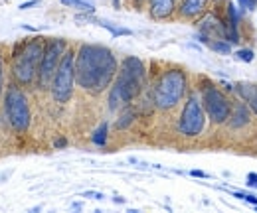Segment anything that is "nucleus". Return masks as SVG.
I'll list each match as a JSON object with an SVG mask.
<instances>
[{
	"label": "nucleus",
	"mask_w": 257,
	"mask_h": 213,
	"mask_svg": "<svg viewBox=\"0 0 257 213\" xmlns=\"http://www.w3.org/2000/svg\"><path fill=\"white\" fill-rule=\"evenodd\" d=\"M237 4H239L241 10H253L257 4V0H237Z\"/></svg>",
	"instance_id": "23"
},
{
	"label": "nucleus",
	"mask_w": 257,
	"mask_h": 213,
	"mask_svg": "<svg viewBox=\"0 0 257 213\" xmlns=\"http://www.w3.org/2000/svg\"><path fill=\"white\" fill-rule=\"evenodd\" d=\"M75 54L73 50L67 48V52L64 54V58L60 61V67L52 79V85H50V91L56 103L65 105L71 95H73V85H75Z\"/></svg>",
	"instance_id": "7"
},
{
	"label": "nucleus",
	"mask_w": 257,
	"mask_h": 213,
	"mask_svg": "<svg viewBox=\"0 0 257 213\" xmlns=\"http://www.w3.org/2000/svg\"><path fill=\"white\" fill-rule=\"evenodd\" d=\"M210 0H182L178 6V12L182 18H198L206 12Z\"/></svg>",
	"instance_id": "14"
},
{
	"label": "nucleus",
	"mask_w": 257,
	"mask_h": 213,
	"mask_svg": "<svg viewBox=\"0 0 257 213\" xmlns=\"http://www.w3.org/2000/svg\"><path fill=\"white\" fill-rule=\"evenodd\" d=\"M135 117H137V113L133 111V107H131V105H127V107H123V109H121L119 119H117V122H115V126H117L119 130H125V128H128V126L133 124Z\"/></svg>",
	"instance_id": "16"
},
{
	"label": "nucleus",
	"mask_w": 257,
	"mask_h": 213,
	"mask_svg": "<svg viewBox=\"0 0 257 213\" xmlns=\"http://www.w3.org/2000/svg\"><path fill=\"white\" fill-rule=\"evenodd\" d=\"M249 121H251V109L247 107V103L245 101H233L227 124L231 128H243L249 124Z\"/></svg>",
	"instance_id": "12"
},
{
	"label": "nucleus",
	"mask_w": 257,
	"mask_h": 213,
	"mask_svg": "<svg viewBox=\"0 0 257 213\" xmlns=\"http://www.w3.org/2000/svg\"><path fill=\"white\" fill-rule=\"evenodd\" d=\"M224 22H225V40L231 42V44H237L239 42V10L229 0L225 4Z\"/></svg>",
	"instance_id": "11"
},
{
	"label": "nucleus",
	"mask_w": 257,
	"mask_h": 213,
	"mask_svg": "<svg viewBox=\"0 0 257 213\" xmlns=\"http://www.w3.org/2000/svg\"><path fill=\"white\" fill-rule=\"evenodd\" d=\"M91 20H93V22H97L101 28H105V30L111 32V36H113V38H119V36H131V34H133V32L128 30V28L115 26L113 22H109V20H103V18H101V20H99V18H91Z\"/></svg>",
	"instance_id": "17"
},
{
	"label": "nucleus",
	"mask_w": 257,
	"mask_h": 213,
	"mask_svg": "<svg viewBox=\"0 0 257 213\" xmlns=\"http://www.w3.org/2000/svg\"><path fill=\"white\" fill-rule=\"evenodd\" d=\"M247 183L257 187V174H249V176H247Z\"/></svg>",
	"instance_id": "26"
},
{
	"label": "nucleus",
	"mask_w": 257,
	"mask_h": 213,
	"mask_svg": "<svg viewBox=\"0 0 257 213\" xmlns=\"http://www.w3.org/2000/svg\"><path fill=\"white\" fill-rule=\"evenodd\" d=\"M237 95L241 97V101L247 103L251 113L257 115V83H247V81L237 83Z\"/></svg>",
	"instance_id": "15"
},
{
	"label": "nucleus",
	"mask_w": 257,
	"mask_h": 213,
	"mask_svg": "<svg viewBox=\"0 0 257 213\" xmlns=\"http://www.w3.org/2000/svg\"><path fill=\"white\" fill-rule=\"evenodd\" d=\"M107 130H109V124L107 122H101L97 126V130L93 132V136H91V140H93L95 146H105V142H107Z\"/></svg>",
	"instance_id": "20"
},
{
	"label": "nucleus",
	"mask_w": 257,
	"mask_h": 213,
	"mask_svg": "<svg viewBox=\"0 0 257 213\" xmlns=\"http://www.w3.org/2000/svg\"><path fill=\"white\" fill-rule=\"evenodd\" d=\"M56 146H58V148L65 146V140H64V138H62V140H56Z\"/></svg>",
	"instance_id": "28"
},
{
	"label": "nucleus",
	"mask_w": 257,
	"mask_h": 213,
	"mask_svg": "<svg viewBox=\"0 0 257 213\" xmlns=\"http://www.w3.org/2000/svg\"><path fill=\"white\" fill-rule=\"evenodd\" d=\"M231 42H227V40H212L210 44H208V48L212 50V52H216V54H231Z\"/></svg>",
	"instance_id": "19"
},
{
	"label": "nucleus",
	"mask_w": 257,
	"mask_h": 213,
	"mask_svg": "<svg viewBox=\"0 0 257 213\" xmlns=\"http://www.w3.org/2000/svg\"><path fill=\"white\" fill-rule=\"evenodd\" d=\"M235 56H237V60L243 61V63H251V61L255 60V54H253V50H247V48H243V50H237V52H235Z\"/></svg>",
	"instance_id": "21"
},
{
	"label": "nucleus",
	"mask_w": 257,
	"mask_h": 213,
	"mask_svg": "<svg viewBox=\"0 0 257 213\" xmlns=\"http://www.w3.org/2000/svg\"><path fill=\"white\" fill-rule=\"evenodd\" d=\"M198 93H200V101L204 105V111L208 115V119L214 124H224L229 119L231 113V101L212 79L202 77L198 83Z\"/></svg>",
	"instance_id": "5"
},
{
	"label": "nucleus",
	"mask_w": 257,
	"mask_h": 213,
	"mask_svg": "<svg viewBox=\"0 0 257 213\" xmlns=\"http://www.w3.org/2000/svg\"><path fill=\"white\" fill-rule=\"evenodd\" d=\"M119 71L115 54L99 44H83L75 54V81L83 91L99 95L111 87Z\"/></svg>",
	"instance_id": "1"
},
{
	"label": "nucleus",
	"mask_w": 257,
	"mask_h": 213,
	"mask_svg": "<svg viewBox=\"0 0 257 213\" xmlns=\"http://www.w3.org/2000/svg\"><path fill=\"white\" fill-rule=\"evenodd\" d=\"M4 93V61H2V54H0V97Z\"/></svg>",
	"instance_id": "24"
},
{
	"label": "nucleus",
	"mask_w": 257,
	"mask_h": 213,
	"mask_svg": "<svg viewBox=\"0 0 257 213\" xmlns=\"http://www.w3.org/2000/svg\"><path fill=\"white\" fill-rule=\"evenodd\" d=\"M186 89H188L186 73L178 67L166 69L164 73H161V77L153 87V103L161 111L174 109L186 95Z\"/></svg>",
	"instance_id": "4"
},
{
	"label": "nucleus",
	"mask_w": 257,
	"mask_h": 213,
	"mask_svg": "<svg viewBox=\"0 0 257 213\" xmlns=\"http://www.w3.org/2000/svg\"><path fill=\"white\" fill-rule=\"evenodd\" d=\"M36 4H40V0H28V2H22L20 4V10H28V8H32Z\"/></svg>",
	"instance_id": "25"
},
{
	"label": "nucleus",
	"mask_w": 257,
	"mask_h": 213,
	"mask_svg": "<svg viewBox=\"0 0 257 213\" xmlns=\"http://www.w3.org/2000/svg\"><path fill=\"white\" fill-rule=\"evenodd\" d=\"M206 111L200 101V93H190L178 119V132L184 136H198L206 126Z\"/></svg>",
	"instance_id": "9"
},
{
	"label": "nucleus",
	"mask_w": 257,
	"mask_h": 213,
	"mask_svg": "<svg viewBox=\"0 0 257 213\" xmlns=\"http://www.w3.org/2000/svg\"><path fill=\"white\" fill-rule=\"evenodd\" d=\"M4 115L8 124L16 132H26L30 126V105L26 99V93L18 87V83H12L6 87L4 93Z\"/></svg>",
	"instance_id": "6"
},
{
	"label": "nucleus",
	"mask_w": 257,
	"mask_h": 213,
	"mask_svg": "<svg viewBox=\"0 0 257 213\" xmlns=\"http://www.w3.org/2000/svg\"><path fill=\"white\" fill-rule=\"evenodd\" d=\"M190 174H192L194 178H208V174L206 172H200V170H192Z\"/></svg>",
	"instance_id": "27"
},
{
	"label": "nucleus",
	"mask_w": 257,
	"mask_h": 213,
	"mask_svg": "<svg viewBox=\"0 0 257 213\" xmlns=\"http://www.w3.org/2000/svg\"><path fill=\"white\" fill-rule=\"evenodd\" d=\"M198 40L202 44H210L212 40H225V22L216 12H204L202 18L196 22Z\"/></svg>",
	"instance_id": "10"
},
{
	"label": "nucleus",
	"mask_w": 257,
	"mask_h": 213,
	"mask_svg": "<svg viewBox=\"0 0 257 213\" xmlns=\"http://www.w3.org/2000/svg\"><path fill=\"white\" fill-rule=\"evenodd\" d=\"M235 195H237V197H241V199H245V201H249V203H253V205H257V195H255V193H243V191H235Z\"/></svg>",
	"instance_id": "22"
},
{
	"label": "nucleus",
	"mask_w": 257,
	"mask_h": 213,
	"mask_svg": "<svg viewBox=\"0 0 257 213\" xmlns=\"http://www.w3.org/2000/svg\"><path fill=\"white\" fill-rule=\"evenodd\" d=\"M65 52H67V42L62 38H52L46 42V50H44L42 63L38 69V79H36L40 89H50L52 79L60 67V61H62Z\"/></svg>",
	"instance_id": "8"
},
{
	"label": "nucleus",
	"mask_w": 257,
	"mask_h": 213,
	"mask_svg": "<svg viewBox=\"0 0 257 213\" xmlns=\"http://www.w3.org/2000/svg\"><path fill=\"white\" fill-rule=\"evenodd\" d=\"M216 2V6H222V4H227V0H214Z\"/></svg>",
	"instance_id": "29"
},
{
	"label": "nucleus",
	"mask_w": 257,
	"mask_h": 213,
	"mask_svg": "<svg viewBox=\"0 0 257 213\" xmlns=\"http://www.w3.org/2000/svg\"><path fill=\"white\" fill-rule=\"evenodd\" d=\"M147 87V67L145 63L135 58L127 56L121 61L117 77L109 91V109L121 111L123 107L131 105Z\"/></svg>",
	"instance_id": "2"
},
{
	"label": "nucleus",
	"mask_w": 257,
	"mask_h": 213,
	"mask_svg": "<svg viewBox=\"0 0 257 213\" xmlns=\"http://www.w3.org/2000/svg\"><path fill=\"white\" fill-rule=\"evenodd\" d=\"M64 6H69L73 10H79V12H85V14H93L95 12V6L87 0H62Z\"/></svg>",
	"instance_id": "18"
},
{
	"label": "nucleus",
	"mask_w": 257,
	"mask_h": 213,
	"mask_svg": "<svg viewBox=\"0 0 257 213\" xmlns=\"http://www.w3.org/2000/svg\"><path fill=\"white\" fill-rule=\"evenodd\" d=\"M46 50L44 38H30L20 44L12 56V77L18 85H32L38 79V69Z\"/></svg>",
	"instance_id": "3"
},
{
	"label": "nucleus",
	"mask_w": 257,
	"mask_h": 213,
	"mask_svg": "<svg viewBox=\"0 0 257 213\" xmlns=\"http://www.w3.org/2000/svg\"><path fill=\"white\" fill-rule=\"evenodd\" d=\"M176 10V0H149V12L155 20H164Z\"/></svg>",
	"instance_id": "13"
}]
</instances>
